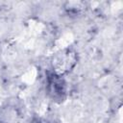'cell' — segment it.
Returning a JSON list of instances; mask_svg holds the SVG:
<instances>
[{
	"label": "cell",
	"instance_id": "1",
	"mask_svg": "<svg viewBox=\"0 0 123 123\" xmlns=\"http://www.w3.org/2000/svg\"><path fill=\"white\" fill-rule=\"evenodd\" d=\"M74 54L70 51H65L57 56L54 65L57 68L56 70L59 71V74H61L70 70V68H72V66L74 65Z\"/></svg>",
	"mask_w": 123,
	"mask_h": 123
}]
</instances>
